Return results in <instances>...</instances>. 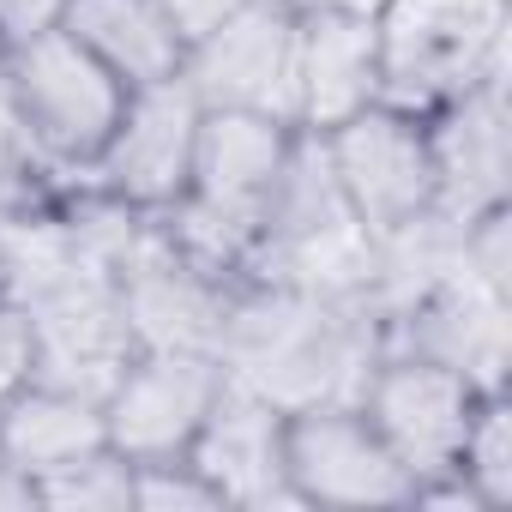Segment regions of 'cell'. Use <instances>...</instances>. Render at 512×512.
<instances>
[{
	"instance_id": "3957f363",
	"label": "cell",
	"mask_w": 512,
	"mask_h": 512,
	"mask_svg": "<svg viewBox=\"0 0 512 512\" xmlns=\"http://www.w3.org/2000/svg\"><path fill=\"white\" fill-rule=\"evenodd\" d=\"M332 169L344 211L368 235H392L434 211V163H428V121L392 103H368L332 133H314Z\"/></svg>"
},
{
	"instance_id": "603a6c76",
	"label": "cell",
	"mask_w": 512,
	"mask_h": 512,
	"mask_svg": "<svg viewBox=\"0 0 512 512\" xmlns=\"http://www.w3.org/2000/svg\"><path fill=\"white\" fill-rule=\"evenodd\" d=\"M0 61H7V43H0Z\"/></svg>"
},
{
	"instance_id": "5bb4252c",
	"label": "cell",
	"mask_w": 512,
	"mask_h": 512,
	"mask_svg": "<svg viewBox=\"0 0 512 512\" xmlns=\"http://www.w3.org/2000/svg\"><path fill=\"white\" fill-rule=\"evenodd\" d=\"M452 470L470 482L482 512L512 500V404H506V392H476Z\"/></svg>"
},
{
	"instance_id": "5b68a950",
	"label": "cell",
	"mask_w": 512,
	"mask_h": 512,
	"mask_svg": "<svg viewBox=\"0 0 512 512\" xmlns=\"http://www.w3.org/2000/svg\"><path fill=\"white\" fill-rule=\"evenodd\" d=\"M181 79L205 109H260L296 121V7L290 0L235 7L187 49Z\"/></svg>"
},
{
	"instance_id": "8fae6325",
	"label": "cell",
	"mask_w": 512,
	"mask_h": 512,
	"mask_svg": "<svg viewBox=\"0 0 512 512\" xmlns=\"http://www.w3.org/2000/svg\"><path fill=\"white\" fill-rule=\"evenodd\" d=\"M380 103V25L356 13H296V127L332 133Z\"/></svg>"
},
{
	"instance_id": "9c48e42d",
	"label": "cell",
	"mask_w": 512,
	"mask_h": 512,
	"mask_svg": "<svg viewBox=\"0 0 512 512\" xmlns=\"http://www.w3.org/2000/svg\"><path fill=\"white\" fill-rule=\"evenodd\" d=\"M187 458L217 482L223 506H302L296 488L284 482V404L266 398L253 380H241L229 368L199 440L187 446Z\"/></svg>"
},
{
	"instance_id": "ba28073f",
	"label": "cell",
	"mask_w": 512,
	"mask_h": 512,
	"mask_svg": "<svg viewBox=\"0 0 512 512\" xmlns=\"http://www.w3.org/2000/svg\"><path fill=\"white\" fill-rule=\"evenodd\" d=\"M302 127L260 115V109H205L199 103V133H193V175L187 199L253 229L266 223L272 193L284 187V169L296 157Z\"/></svg>"
},
{
	"instance_id": "7a4b0ae2",
	"label": "cell",
	"mask_w": 512,
	"mask_h": 512,
	"mask_svg": "<svg viewBox=\"0 0 512 512\" xmlns=\"http://www.w3.org/2000/svg\"><path fill=\"white\" fill-rule=\"evenodd\" d=\"M284 482L302 506H410V470L356 398L284 410Z\"/></svg>"
},
{
	"instance_id": "2e32d148",
	"label": "cell",
	"mask_w": 512,
	"mask_h": 512,
	"mask_svg": "<svg viewBox=\"0 0 512 512\" xmlns=\"http://www.w3.org/2000/svg\"><path fill=\"white\" fill-rule=\"evenodd\" d=\"M133 506L139 512H223V494L181 452V458H145V464H133Z\"/></svg>"
},
{
	"instance_id": "30bf717a",
	"label": "cell",
	"mask_w": 512,
	"mask_h": 512,
	"mask_svg": "<svg viewBox=\"0 0 512 512\" xmlns=\"http://www.w3.org/2000/svg\"><path fill=\"white\" fill-rule=\"evenodd\" d=\"M428 121V163H434V211L464 223L488 205H506V103L500 85H470L446 97Z\"/></svg>"
},
{
	"instance_id": "6da1fadb",
	"label": "cell",
	"mask_w": 512,
	"mask_h": 512,
	"mask_svg": "<svg viewBox=\"0 0 512 512\" xmlns=\"http://www.w3.org/2000/svg\"><path fill=\"white\" fill-rule=\"evenodd\" d=\"M0 85H7L37 157L61 163V169H97V157L127 109V85L91 49H79L67 31H43V37L7 49Z\"/></svg>"
},
{
	"instance_id": "8992f818",
	"label": "cell",
	"mask_w": 512,
	"mask_h": 512,
	"mask_svg": "<svg viewBox=\"0 0 512 512\" xmlns=\"http://www.w3.org/2000/svg\"><path fill=\"white\" fill-rule=\"evenodd\" d=\"M193 133H199V97L181 73L139 85L127 91V109L91 175L127 211H175L193 175Z\"/></svg>"
},
{
	"instance_id": "52a82bcc",
	"label": "cell",
	"mask_w": 512,
	"mask_h": 512,
	"mask_svg": "<svg viewBox=\"0 0 512 512\" xmlns=\"http://www.w3.org/2000/svg\"><path fill=\"white\" fill-rule=\"evenodd\" d=\"M356 404L386 434V446L404 458V470L428 476V470H452L470 404H476V386L458 368H446L422 350H398V356L368 362V380H362Z\"/></svg>"
},
{
	"instance_id": "e0dca14e",
	"label": "cell",
	"mask_w": 512,
	"mask_h": 512,
	"mask_svg": "<svg viewBox=\"0 0 512 512\" xmlns=\"http://www.w3.org/2000/svg\"><path fill=\"white\" fill-rule=\"evenodd\" d=\"M31 380H43V332L31 302L0 290V404L19 398Z\"/></svg>"
},
{
	"instance_id": "4fadbf2b",
	"label": "cell",
	"mask_w": 512,
	"mask_h": 512,
	"mask_svg": "<svg viewBox=\"0 0 512 512\" xmlns=\"http://www.w3.org/2000/svg\"><path fill=\"white\" fill-rule=\"evenodd\" d=\"M61 31L79 49H91L127 91L175 79L187 61V43L175 37L157 0H67Z\"/></svg>"
},
{
	"instance_id": "7c38bea8",
	"label": "cell",
	"mask_w": 512,
	"mask_h": 512,
	"mask_svg": "<svg viewBox=\"0 0 512 512\" xmlns=\"http://www.w3.org/2000/svg\"><path fill=\"white\" fill-rule=\"evenodd\" d=\"M109 428H103V398L55 386V380H31L19 398L0 404V452H7L31 488L67 464H79L85 452H103Z\"/></svg>"
},
{
	"instance_id": "44dd1931",
	"label": "cell",
	"mask_w": 512,
	"mask_h": 512,
	"mask_svg": "<svg viewBox=\"0 0 512 512\" xmlns=\"http://www.w3.org/2000/svg\"><path fill=\"white\" fill-rule=\"evenodd\" d=\"M37 506V488H31V476L0 452V512H31Z\"/></svg>"
},
{
	"instance_id": "ac0fdd59",
	"label": "cell",
	"mask_w": 512,
	"mask_h": 512,
	"mask_svg": "<svg viewBox=\"0 0 512 512\" xmlns=\"http://www.w3.org/2000/svg\"><path fill=\"white\" fill-rule=\"evenodd\" d=\"M37 163H43V157H37L31 133H25V121H19V109H13V97H7V85H0V205L25 193V175H31Z\"/></svg>"
},
{
	"instance_id": "9a60e30c",
	"label": "cell",
	"mask_w": 512,
	"mask_h": 512,
	"mask_svg": "<svg viewBox=\"0 0 512 512\" xmlns=\"http://www.w3.org/2000/svg\"><path fill=\"white\" fill-rule=\"evenodd\" d=\"M37 506H55V512H127L133 506V464L115 446L85 452L79 464L37 482Z\"/></svg>"
},
{
	"instance_id": "277c9868",
	"label": "cell",
	"mask_w": 512,
	"mask_h": 512,
	"mask_svg": "<svg viewBox=\"0 0 512 512\" xmlns=\"http://www.w3.org/2000/svg\"><path fill=\"white\" fill-rule=\"evenodd\" d=\"M229 380V362L217 350H181V344H139L121 374L109 380L103 392V428H109V446L127 458V464H145V458H181L217 392Z\"/></svg>"
},
{
	"instance_id": "ffe728a7",
	"label": "cell",
	"mask_w": 512,
	"mask_h": 512,
	"mask_svg": "<svg viewBox=\"0 0 512 512\" xmlns=\"http://www.w3.org/2000/svg\"><path fill=\"white\" fill-rule=\"evenodd\" d=\"M157 7H163V19L175 25V37L193 49L205 31H217L235 7H247V0H157Z\"/></svg>"
},
{
	"instance_id": "d6986e66",
	"label": "cell",
	"mask_w": 512,
	"mask_h": 512,
	"mask_svg": "<svg viewBox=\"0 0 512 512\" xmlns=\"http://www.w3.org/2000/svg\"><path fill=\"white\" fill-rule=\"evenodd\" d=\"M61 13H67V0H0V43L19 49L43 31H61Z\"/></svg>"
},
{
	"instance_id": "7402d4cb",
	"label": "cell",
	"mask_w": 512,
	"mask_h": 512,
	"mask_svg": "<svg viewBox=\"0 0 512 512\" xmlns=\"http://www.w3.org/2000/svg\"><path fill=\"white\" fill-rule=\"evenodd\" d=\"M296 13H356V19H380L386 0H290Z\"/></svg>"
}]
</instances>
